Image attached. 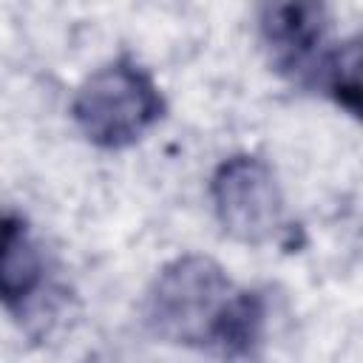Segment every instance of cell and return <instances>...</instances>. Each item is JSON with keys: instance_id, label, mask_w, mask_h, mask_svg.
Wrapping results in <instances>:
<instances>
[{"instance_id": "1", "label": "cell", "mask_w": 363, "mask_h": 363, "mask_svg": "<svg viewBox=\"0 0 363 363\" xmlns=\"http://www.w3.org/2000/svg\"><path fill=\"white\" fill-rule=\"evenodd\" d=\"M142 318L147 332L164 343L241 360L264 343L267 298L238 286L216 258L187 252L156 272Z\"/></svg>"}, {"instance_id": "2", "label": "cell", "mask_w": 363, "mask_h": 363, "mask_svg": "<svg viewBox=\"0 0 363 363\" xmlns=\"http://www.w3.org/2000/svg\"><path fill=\"white\" fill-rule=\"evenodd\" d=\"M167 113V99L153 74L122 54L91 71L71 99V119L85 142L125 150L142 142Z\"/></svg>"}, {"instance_id": "3", "label": "cell", "mask_w": 363, "mask_h": 363, "mask_svg": "<svg viewBox=\"0 0 363 363\" xmlns=\"http://www.w3.org/2000/svg\"><path fill=\"white\" fill-rule=\"evenodd\" d=\"M207 193L221 233L238 244L264 247L292 233L278 173L258 153H233L221 159L210 176Z\"/></svg>"}, {"instance_id": "4", "label": "cell", "mask_w": 363, "mask_h": 363, "mask_svg": "<svg viewBox=\"0 0 363 363\" xmlns=\"http://www.w3.org/2000/svg\"><path fill=\"white\" fill-rule=\"evenodd\" d=\"M332 14L323 3H264L258 9V37L269 65L295 82L312 85L318 65L332 48Z\"/></svg>"}, {"instance_id": "5", "label": "cell", "mask_w": 363, "mask_h": 363, "mask_svg": "<svg viewBox=\"0 0 363 363\" xmlns=\"http://www.w3.org/2000/svg\"><path fill=\"white\" fill-rule=\"evenodd\" d=\"M48 289V258L31 221L0 207V306L23 320Z\"/></svg>"}, {"instance_id": "6", "label": "cell", "mask_w": 363, "mask_h": 363, "mask_svg": "<svg viewBox=\"0 0 363 363\" xmlns=\"http://www.w3.org/2000/svg\"><path fill=\"white\" fill-rule=\"evenodd\" d=\"M309 91L332 99L346 113H360V40H335L318 65Z\"/></svg>"}]
</instances>
